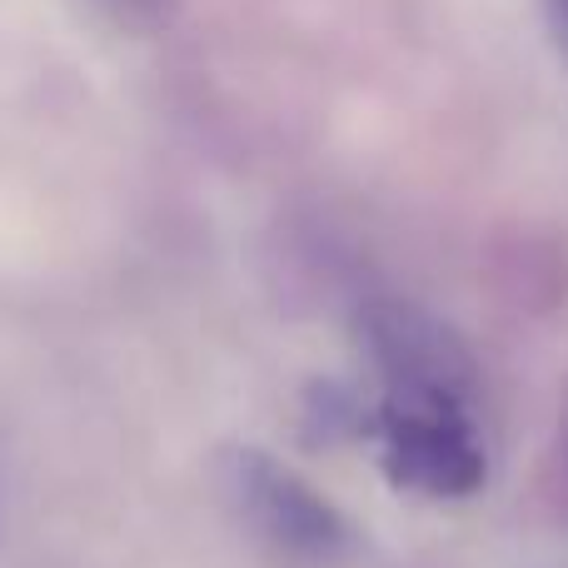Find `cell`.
I'll list each match as a JSON object with an SVG mask.
<instances>
[{"mask_svg": "<svg viewBox=\"0 0 568 568\" xmlns=\"http://www.w3.org/2000/svg\"><path fill=\"white\" fill-rule=\"evenodd\" d=\"M564 439H568V414H564Z\"/></svg>", "mask_w": 568, "mask_h": 568, "instance_id": "6", "label": "cell"}, {"mask_svg": "<svg viewBox=\"0 0 568 568\" xmlns=\"http://www.w3.org/2000/svg\"><path fill=\"white\" fill-rule=\"evenodd\" d=\"M100 6H105L115 20H125V26H160L175 0H100Z\"/></svg>", "mask_w": 568, "mask_h": 568, "instance_id": "4", "label": "cell"}, {"mask_svg": "<svg viewBox=\"0 0 568 568\" xmlns=\"http://www.w3.org/2000/svg\"><path fill=\"white\" fill-rule=\"evenodd\" d=\"M384 469L399 489L429 499H469L484 484V449L474 439L469 404L434 394H384L379 404Z\"/></svg>", "mask_w": 568, "mask_h": 568, "instance_id": "1", "label": "cell"}, {"mask_svg": "<svg viewBox=\"0 0 568 568\" xmlns=\"http://www.w3.org/2000/svg\"><path fill=\"white\" fill-rule=\"evenodd\" d=\"M364 344L384 374V394H434V399H474V359L449 324L419 304L379 300L359 314Z\"/></svg>", "mask_w": 568, "mask_h": 568, "instance_id": "2", "label": "cell"}, {"mask_svg": "<svg viewBox=\"0 0 568 568\" xmlns=\"http://www.w3.org/2000/svg\"><path fill=\"white\" fill-rule=\"evenodd\" d=\"M230 494H235L240 514L284 554L329 559V554H339L349 544V529L334 514V504H324L300 474L284 469L260 449L230 454Z\"/></svg>", "mask_w": 568, "mask_h": 568, "instance_id": "3", "label": "cell"}, {"mask_svg": "<svg viewBox=\"0 0 568 568\" xmlns=\"http://www.w3.org/2000/svg\"><path fill=\"white\" fill-rule=\"evenodd\" d=\"M544 6V26H549V40L559 50L564 70H568V0H539Z\"/></svg>", "mask_w": 568, "mask_h": 568, "instance_id": "5", "label": "cell"}]
</instances>
